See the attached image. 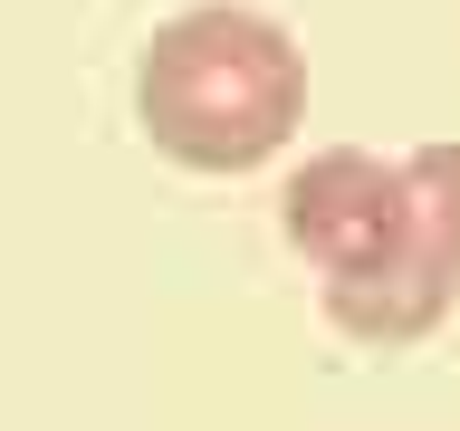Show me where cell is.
Masks as SVG:
<instances>
[{
    "mask_svg": "<svg viewBox=\"0 0 460 431\" xmlns=\"http://www.w3.org/2000/svg\"><path fill=\"white\" fill-rule=\"evenodd\" d=\"M307 115V57L269 10L192 0L135 57V125L182 172H259Z\"/></svg>",
    "mask_w": 460,
    "mask_h": 431,
    "instance_id": "obj_1",
    "label": "cell"
},
{
    "mask_svg": "<svg viewBox=\"0 0 460 431\" xmlns=\"http://www.w3.org/2000/svg\"><path fill=\"white\" fill-rule=\"evenodd\" d=\"M279 230H288V250L326 278V297L336 287H374L402 259V240H412V172H402V154L384 163L365 144H326V154H307L288 172Z\"/></svg>",
    "mask_w": 460,
    "mask_h": 431,
    "instance_id": "obj_2",
    "label": "cell"
},
{
    "mask_svg": "<svg viewBox=\"0 0 460 431\" xmlns=\"http://www.w3.org/2000/svg\"><path fill=\"white\" fill-rule=\"evenodd\" d=\"M412 172V240L374 287H336L326 297V326L355 345H422L441 316L460 307V144H412L402 154Z\"/></svg>",
    "mask_w": 460,
    "mask_h": 431,
    "instance_id": "obj_3",
    "label": "cell"
}]
</instances>
